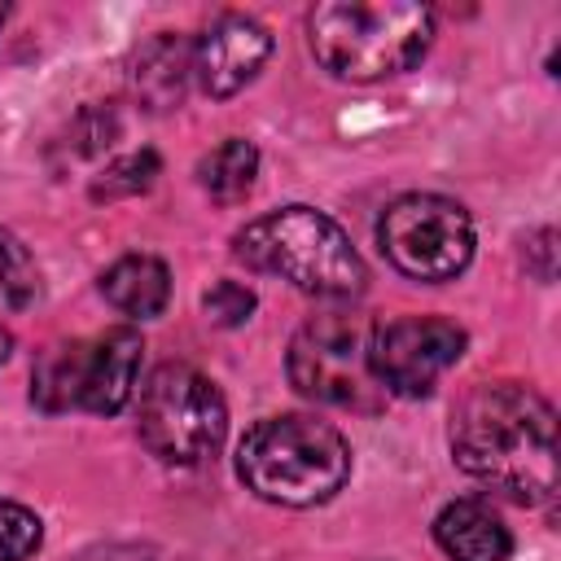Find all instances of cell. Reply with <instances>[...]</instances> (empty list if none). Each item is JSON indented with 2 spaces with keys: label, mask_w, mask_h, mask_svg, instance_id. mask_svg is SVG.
<instances>
[{
  "label": "cell",
  "mask_w": 561,
  "mask_h": 561,
  "mask_svg": "<svg viewBox=\"0 0 561 561\" xmlns=\"http://www.w3.org/2000/svg\"><path fill=\"white\" fill-rule=\"evenodd\" d=\"M451 456L469 478L539 504L557 491V412L522 381L478 386L451 412Z\"/></svg>",
  "instance_id": "1"
},
{
  "label": "cell",
  "mask_w": 561,
  "mask_h": 561,
  "mask_svg": "<svg viewBox=\"0 0 561 561\" xmlns=\"http://www.w3.org/2000/svg\"><path fill=\"white\" fill-rule=\"evenodd\" d=\"M434 39V9L416 0H333L307 18L311 57L351 83H377L412 70Z\"/></svg>",
  "instance_id": "2"
},
{
  "label": "cell",
  "mask_w": 561,
  "mask_h": 561,
  "mask_svg": "<svg viewBox=\"0 0 561 561\" xmlns=\"http://www.w3.org/2000/svg\"><path fill=\"white\" fill-rule=\"evenodd\" d=\"M232 254L267 276L289 280L311 298H355L368 280V267L351 237L316 206H285L272 215L250 219L232 237Z\"/></svg>",
  "instance_id": "3"
},
{
  "label": "cell",
  "mask_w": 561,
  "mask_h": 561,
  "mask_svg": "<svg viewBox=\"0 0 561 561\" xmlns=\"http://www.w3.org/2000/svg\"><path fill=\"white\" fill-rule=\"evenodd\" d=\"M237 478L267 504L311 508L346 486L351 447L333 425L316 416H267L237 443Z\"/></svg>",
  "instance_id": "4"
},
{
  "label": "cell",
  "mask_w": 561,
  "mask_h": 561,
  "mask_svg": "<svg viewBox=\"0 0 561 561\" xmlns=\"http://www.w3.org/2000/svg\"><path fill=\"white\" fill-rule=\"evenodd\" d=\"M140 333L118 324L96 337L48 346L31 373V399L44 412H96L114 416L140 377Z\"/></svg>",
  "instance_id": "5"
},
{
  "label": "cell",
  "mask_w": 561,
  "mask_h": 561,
  "mask_svg": "<svg viewBox=\"0 0 561 561\" xmlns=\"http://www.w3.org/2000/svg\"><path fill=\"white\" fill-rule=\"evenodd\" d=\"M136 430L162 465L188 469L219 451L228 434V408L206 373L188 364H158L140 386Z\"/></svg>",
  "instance_id": "6"
},
{
  "label": "cell",
  "mask_w": 561,
  "mask_h": 561,
  "mask_svg": "<svg viewBox=\"0 0 561 561\" xmlns=\"http://www.w3.org/2000/svg\"><path fill=\"white\" fill-rule=\"evenodd\" d=\"M368 333L373 329L346 311L307 320L294 333L289 355H285L294 390L316 403H333V408H359V412L381 408L386 390L377 386L368 368Z\"/></svg>",
  "instance_id": "7"
},
{
  "label": "cell",
  "mask_w": 561,
  "mask_h": 561,
  "mask_svg": "<svg viewBox=\"0 0 561 561\" xmlns=\"http://www.w3.org/2000/svg\"><path fill=\"white\" fill-rule=\"evenodd\" d=\"M381 254L412 280H456L473 259V219L460 202L438 193H408L386 206L377 224Z\"/></svg>",
  "instance_id": "8"
},
{
  "label": "cell",
  "mask_w": 561,
  "mask_h": 561,
  "mask_svg": "<svg viewBox=\"0 0 561 561\" xmlns=\"http://www.w3.org/2000/svg\"><path fill=\"white\" fill-rule=\"evenodd\" d=\"M465 355V329L443 316H399L368 333V368L386 394L421 399Z\"/></svg>",
  "instance_id": "9"
},
{
  "label": "cell",
  "mask_w": 561,
  "mask_h": 561,
  "mask_svg": "<svg viewBox=\"0 0 561 561\" xmlns=\"http://www.w3.org/2000/svg\"><path fill=\"white\" fill-rule=\"evenodd\" d=\"M272 57V35L250 13H219L193 44V75L206 96L241 92Z\"/></svg>",
  "instance_id": "10"
},
{
  "label": "cell",
  "mask_w": 561,
  "mask_h": 561,
  "mask_svg": "<svg viewBox=\"0 0 561 561\" xmlns=\"http://www.w3.org/2000/svg\"><path fill=\"white\" fill-rule=\"evenodd\" d=\"M434 539L451 561H508L513 535L486 500H451L434 517Z\"/></svg>",
  "instance_id": "11"
},
{
  "label": "cell",
  "mask_w": 561,
  "mask_h": 561,
  "mask_svg": "<svg viewBox=\"0 0 561 561\" xmlns=\"http://www.w3.org/2000/svg\"><path fill=\"white\" fill-rule=\"evenodd\" d=\"M101 294L110 307L136 320H153L171 302V272L153 254H123L101 272Z\"/></svg>",
  "instance_id": "12"
},
{
  "label": "cell",
  "mask_w": 561,
  "mask_h": 561,
  "mask_svg": "<svg viewBox=\"0 0 561 561\" xmlns=\"http://www.w3.org/2000/svg\"><path fill=\"white\" fill-rule=\"evenodd\" d=\"M188 70H193V48L162 31L153 35L140 53H136V66H131V92L145 110H171L180 105L184 96V83H188Z\"/></svg>",
  "instance_id": "13"
},
{
  "label": "cell",
  "mask_w": 561,
  "mask_h": 561,
  "mask_svg": "<svg viewBox=\"0 0 561 561\" xmlns=\"http://www.w3.org/2000/svg\"><path fill=\"white\" fill-rule=\"evenodd\" d=\"M254 175H259V149L241 136L224 140L219 149H210L202 162H197V180L202 188L219 202V206H237L250 197L254 188Z\"/></svg>",
  "instance_id": "14"
},
{
  "label": "cell",
  "mask_w": 561,
  "mask_h": 561,
  "mask_svg": "<svg viewBox=\"0 0 561 561\" xmlns=\"http://www.w3.org/2000/svg\"><path fill=\"white\" fill-rule=\"evenodd\" d=\"M39 298V267L22 237L0 228V307L4 311H26Z\"/></svg>",
  "instance_id": "15"
},
{
  "label": "cell",
  "mask_w": 561,
  "mask_h": 561,
  "mask_svg": "<svg viewBox=\"0 0 561 561\" xmlns=\"http://www.w3.org/2000/svg\"><path fill=\"white\" fill-rule=\"evenodd\" d=\"M158 153L153 149H140V153H127V158H114L96 180H92V197L96 202H114V197H136L153 184L158 175Z\"/></svg>",
  "instance_id": "16"
},
{
  "label": "cell",
  "mask_w": 561,
  "mask_h": 561,
  "mask_svg": "<svg viewBox=\"0 0 561 561\" xmlns=\"http://www.w3.org/2000/svg\"><path fill=\"white\" fill-rule=\"evenodd\" d=\"M39 539V517L18 500H0V561H26Z\"/></svg>",
  "instance_id": "17"
},
{
  "label": "cell",
  "mask_w": 561,
  "mask_h": 561,
  "mask_svg": "<svg viewBox=\"0 0 561 561\" xmlns=\"http://www.w3.org/2000/svg\"><path fill=\"white\" fill-rule=\"evenodd\" d=\"M202 307H206V316H210L215 324L232 329V324H245V320H250V311H254V294H250L241 280H215V285L206 289Z\"/></svg>",
  "instance_id": "18"
},
{
  "label": "cell",
  "mask_w": 561,
  "mask_h": 561,
  "mask_svg": "<svg viewBox=\"0 0 561 561\" xmlns=\"http://www.w3.org/2000/svg\"><path fill=\"white\" fill-rule=\"evenodd\" d=\"M75 561H158V557H153V548H140V543H105V548L79 552Z\"/></svg>",
  "instance_id": "19"
},
{
  "label": "cell",
  "mask_w": 561,
  "mask_h": 561,
  "mask_svg": "<svg viewBox=\"0 0 561 561\" xmlns=\"http://www.w3.org/2000/svg\"><path fill=\"white\" fill-rule=\"evenodd\" d=\"M9 351H13V337H9V333H4V329H0V364H4V359H9Z\"/></svg>",
  "instance_id": "20"
},
{
  "label": "cell",
  "mask_w": 561,
  "mask_h": 561,
  "mask_svg": "<svg viewBox=\"0 0 561 561\" xmlns=\"http://www.w3.org/2000/svg\"><path fill=\"white\" fill-rule=\"evenodd\" d=\"M4 18H9V9H4V4H0V26H4Z\"/></svg>",
  "instance_id": "21"
}]
</instances>
